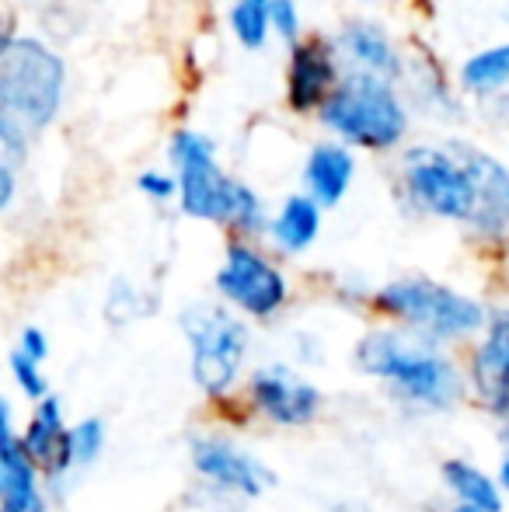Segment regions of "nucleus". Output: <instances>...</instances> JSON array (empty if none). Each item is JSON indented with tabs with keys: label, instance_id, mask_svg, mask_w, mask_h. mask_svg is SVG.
Instances as JSON below:
<instances>
[{
	"label": "nucleus",
	"instance_id": "1",
	"mask_svg": "<svg viewBox=\"0 0 509 512\" xmlns=\"http://www.w3.org/2000/svg\"><path fill=\"white\" fill-rule=\"evenodd\" d=\"M356 363L374 377H387L401 394L429 408H447L461 398V377L429 345L405 335H370L356 349Z\"/></svg>",
	"mask_w": 509,
	"mask_h": 512
},
{
	"label": "nucleus",
	"instance_id": "2",
	"mask_svg": "<svg viewBox=\"0 0 509 512\" xmlns=\"http://www.w3.org/2000/svg\"><path fill=\"white\" fill-rule=\"evenodd\" d=\"M63 63L35 39H7L0 49V112L46 126L60 108Z\"/></svg>",
	"mask_w": 509,
	"mask_h": 512
},
{
	"label": "nucleus",
	"instance_id": "3",
	"mask_svg": "<svg viewBox=\"0 0 509 512\" xmlns=\"http://www.w3.org/2000/svg\"><path fill=\"white\" fill-rule=\"evenodd\" d=\"M178 168H182V199L192 216L203 220H234L241 227H258V199L245 185L220 175L213 164V143L199 133H178L171 143Z\"/></svg>",
	"mask_w": 509,
	"mask_h": 512
},
{
	"label": "nucleus",
	"instance_id": "4",
	"mask_svg": "<svg viewBox=\"0 0 509 512\" xmlns=\"http://www.w3.org/2000/svg\"><path fill=\"white\" fill-rule=\"evenodd\" d=\"M325 122L363 147H391L405 133V108L381 77H349L325 102Z\"/></svg>",
	"mask_w": 509,
	"mask_h": 512
},
{
	"label": "nucleus",
	"instance_id": "5",
	"mask_svg": "<svg viewBox=\"0 0 509 512\" xmlns=\"http://www.w3.org/2000/svg\"><path fill=\"white\" fill-rule=\"evenodd\" d=\"M405 189L422 209L447 220H475V182L457 154L443 150H412L405 157Z\"/></svg>",
	"mask_w": 509,
	"mask_h": 512
},
{
	"label": "nucleus",
	"instance_id": "6",
	"mask_svg": "<svg viewBox=\"0 0 509 512\" xmlns=\"http://www.w3.org/2000/svg\"><path fill=\"white\" fill-rule=\"evenodd\" d=\"M381 307L429 335H468L482 328L485 314L475 300L436 283H391L381 293Z\"/></svg>",
	"mask_w": 509,
	"mask_h": 512
},
{
	"label": "nucleus",
	"instance_id": "7",
	"mask_svg": "<svg viewBox=\"0 0 509 512\" xmlns=\"http://www.w3.org/2000/svg\"><path fill=\"white\" fill-rule=\"evenodd\" d=\"M185 331L192 342V377L203 391L220 394L231 387L245 356V328L224 310H189Z\"/></svg>",
	"mask_w": 509,
	"mask_h": 512
},
{
	"label": "nucleus",
	"instance_id": "8",
	"mask_svg": "<svg viewBox=\"0 0 509 512\" xmlns=\"http://www.w3.org/2000/svg\"><path fill=\"white\" fill-rule=\"evenodd\" d=\"M217 286L220 293H227L234 304L255 317L272 314L286 297L283 276L265 258H258L252 248H241V244L227 251V265L220 269Z\"/></svg>",
	"mask_w": 509,
	"mask_h": 512
},
{
	"label": "nucleus",
	"instance_id": "9",
	"mask_svg": "<svg viewBox=\"0 0 509 512\" xmlns=\"http://www.w3.org/2000/svg\"><path fill=\"white\" fill-rule=\"evenodd\" d=\"M457 157L468 168L471 182H475V227L489 237H506L509 234V171L496 157L482 154V150L457 147Z\"/></svg>",
	"mask_w": 509,
	"mask_h": 512
},
{
	"label": "nucleus",
	"instance_id": "10",
	"mask_svg": "<svg viewBox=\"0 0 509 512\" xmlns=\"http://www.w3.org/2000/svg\"><path fill=\"white\" fill-rule=\"evenodd\" d=\"M0 502L11 512H42L39 488L32 478V460H28L21 439L11 429V411L0 401Z\"/></svg>",
	"mask_w": 509,
	"mask_h": 512
},
{
	"label": "nucleus",
	"instance_id": "11",
	"mask_svg": "<svg viewBox=\"0 0 509 512\" xmlns=\"http://www.w3.org/2000/svg\"><path fill=\"white\" fill-rule=\"evenodd\" d=\"M252 394L258 408L283 425H300L318 411V391L300 377H293L290 370H283V366L258 373L252 380Z\"/></svg>",
	"mask_w": 509,
	"mask_h": 512
},
{
	"label": "nucleus",
	"instance_id": "12",
	"mask_svg": "<svg viewBox=\"0 0 509 512\" xmlns=\"http://www.w3.org/2000/svg\"><path fill=\"white\" fill-rule=\"evenodd\" d=\"M475 387L482 405L496 415L509 411V310L496 314L489 328V342L475 356Z\"/></svg>",
	"mask_w": 509,
	"mask_h": 512
},
{
	"label": "nucleus",
	"instance_id": "13",
	"mask_svg": "<svg viewBox=\"0 0 509 512\" xmlns=\"http://www.w3.org/2000/svg\"><path fill=\"white\" fill-rule=\"evenodd\" d=\"M192 457H196V467L206 478H213L224 488H234V492L258 495L265 485H272V474L262 464H255L252 457H245V453L231 450L224 443L203 439V443L192 446Z\"/></svg>",
	"mask_w": 509,
	"mask_h": 512
},
{
	"label": "nucleus",
	"instance_id": "14",
	"mask_svg": "<svg viewBox=\"0 0 509 512\" xmlns=\"http://www.w3.org/2000/svg\"><path fill=\"white\" fill-rule=\"evenodd\" d=\"M335 84V60L321 42H307L293 53L290 70V102L293 108H314Z\"/></svg>",
	"mask_w": 509,
	"mask_h": 512
},
{
	"label": "nucleus",
	"instance_id": "15",
	"mask_svg": "<svg viewBox=\"0 0 509 512\" xmlns=\"http://www.w3.org/2000/svg\"><path fill=\"white\" fill-rule=\"evenodd\" d=\"M67 436L70 432L63 429V422H60V405H56V398H46L39 415H35V422L28 425V432L21 436V446H25L28 460H39L49 471H53V467L60 471V467L70 464Z\"/></svg>",
	"mask_w": 509,
	"mask_h": 512
},
{
	"label": "nucleus",
	"instance_id": "16",
	"mask_svg": "<svg viewBox=\"0 0 509 512\" xmlns=\"http://www.w3.org/2000/svg\"><path fill=\"white\" fill-rule=\"evenodd\" d=\"M349 182H353V157L342 147H318L307 161V185L314 189L318 203L335 206L346 196Z\"/></svg>",
	"mask_w": 509,
	"mask_h": 512
},
{
	"label": "nucleus",
	"instance_id": "17",
	"mask_svg": "<svg viewBox=\"0 0 509 512\" xmlns=\"http://www.w3.org/2000/svg\"><path fill=\"white\" fill-rule=\"evenodd\" d=\"M342 46L349 49L353 60H360L363 67L381 74V81L384 77H398V70H401L398 53H394V46L387 42V35L381 28L370 25V21H353V25L342 32Z\"/></svg>",
	"mask_w": 509,
	"mask_h": 512
},
{
	"label": "nucleus",
	"instance_id": "18",
	"mask_svg": "<svg viewBox=\"0 0 509 512\" xmlns=\"http://www.w3.org/2000/svg\"><path fill=\"white\" fill-rule=\"evenodd\" d=\"M272 234H276V241L283 244L286 251L307 248V244L314 241V234H318V206L304 196H293L290 203L283 206L279 220L272 223Z\"/></svg>",
	"mask_w": 509,
	"mask_h": 512
},
{
	"label": "nucleus",
	"instance_id": "19",
	"mask_svg": "<svg viewBox=\"0 0 509 512\" xmlns=\"http://www.w3.org/2000/svg\"><path fill=\"white\" fill-rule=\"evenodd\" d=\"M443 478H447V485L461 495L464 506L482 509V512H499V509H503V499H499L496 485H492V481L485 478L478 467L461 464V460H450V464L443 467Z\"/></svg>",
	"mask_w": 509,
	"mask_h": 512
},
{
	"label": "nucleus",
	"instance_id": "20",
	"mask_svg": "<svg viewBox=\"0 0 509 512\" xmlns=\"http://www.w3.org/2000/svg\"><path fill=\"white\" fill-rule=\"evenodd\" d=\"M461 81H464V88L475 91V95H492V91L506 88L509 84V42L471 56L461 70Z\"/></svg>",
	"mask_w": 509,
	"mask_h": 512
},
{
	"label": "nucleus",
	"instance_id": "21",
	"mask_svg": "<svg viewBox=\"0 0 509 512\" xmlns=\"http://www.w3.org/2000/svg\"><path fill=\"white\" fill-rule=\"evenodd\" d=\"M231 21H234V32H238V39L245 42L248 49H258L265 42V32H269L272 0H238Z\"/></svg>",
	"mask_w": 509,
	"mask_h": 512
},
{
	"label": "nucleus",
	"instance_id": "22",
	"mask_svg": "<svg viewBox=\"0 0 509 512\" xmlns=\"http://www.w3.org/2000/svg\"><path fill=\"white\" fill-rule=\"evenodd\" d=\"M102 443H105V425L98 422V418H88V422H81L77 429H70V436H67L70 464H91V460L102 453Z\"/></svg>",
	"mask_w": 509,
	"mask_h": 512
},
{
	"label": "nucleus",
	"instance_id": "23",
	"mask_svg": "<svg viewBox=\"0 0 509 512\" xmlns=\"http://www.w3.org/2000/svg\"><path fill=\"white\" fill-rule=\"evenodd\" d=\"M11 370H14V380L21 384V391L28 394V398H46V380H42V373L35 370V359H28L25 352H14L11 356Z\"/></svg>",
	"mask_w": 509,
	"mask_h": 512
},
{
	"label": "nucleus",
	"instance_id": "24",
	"mask_svg": "<svg viewBox=\"0 0 509 512\" xmlns=\"http://www.w3.org/2000/svg\"><path fill=\"white\" fill-rule=\"evenodd\" d=\"M272 25H276L279 35H286V39L297 35V7H293V0H272Z\"/></svg>",
	"mask_w": 509,
	"mask_h": 512
},
{
	"label": "nucleus",
	"instance_id": "25",
	"mask_svg": "<svg viewBox=\"0 0 509 512\" xmlns=\"http://www.w3.org/2000/svg\"><path fill=\"white\" fill-rule=\"evenodd\" d=\"M21 352H25L28 359H46V352H49V345H46V335H42L39 328H25V335H21Z\"/></svg>",
	"mask_w": 509,
	"mask_h": 512
},
{
	"label": "nucleus",
	"instance_id": "26",
	"mask_svg": "<svg viewBox=\"0 0 509 512\" xmlns=\"http://www.w3.org/2000/svg\"><path fill=\"white\" fill-rule=\"evenodd\" d=\"M140 189L147 192V196H154V199H168L171 192H175V182H171V178L154 175V171H150V175H143V178H140Z\"/></svg>",
	"mask_w": 509,
	"mask_h": 512
},
{
	"label": "nucleus",
	"instance_id": "27",
	"mask_svg": "<svg viewBox=\"0 0 509 512\" xmlns=\"http://www.w3.org/2000/svg\"><path fill=\"white\" fill-rule=\"evenodd\" d=\"M11 192H14V182H11V171L0 164V209L11 203Z\"/></svg>",
	"mask_w": 509,
	"mask_h": 512
},
{
	"label": "nucleus",
	"instance_id": "28",
	"mask_svg": "<svg viewBox=\"0 0 509 512\" xmlns=\"http://www.w3.org/2000/svg\"><path fill=\"white\" fill-rule=\"evenodd\" d=\"M503 485L509 488V460H506V464H503Z\"/></svg>",
	"mask_w": 509,
	"mask_h": 512
},
{
	"label": "nucleus",
	"instance_id": "29",
	"mask_svg": "<svg viewBox=\"0 0 509 512\" xmlns=\"http://www.w3.org/2000/svg\"><path fill=\"white\" fill-rule=\"evenodd\" d=\"M454 512H482V509H471V506H461V509H454Z\"/></svg>",
	"mask_w": 509,
	"mask_h": 512
},
{
	"label": "nucleus",
	"instance_id": "30",
	"mask_svg": "<svg viewBox=\"0 0 509 512\" xmlns=\"http://www.w3.org/2000/svg\"><path fill=\"white\" fill-rule=\"evenodd\" d=\"M0 512H11V509H0Z\"/></svg>",
	"mask_w": 509,
	"mask_h": 512
},
{
	"label": "nucleus",
	"instance_id": "31",
	"mask_svg": "<svg viewBox=\"0 0 509 512\" xmlns=\"http://www.w3.org/2000/svg\"><path fill=\"white\" fill-rule=\"evenodd\" d=\"M506 439H509V432H506Z\"/></svg>",
	"mask_w": 509,
	"mask_h": 512
}]
</instances>
